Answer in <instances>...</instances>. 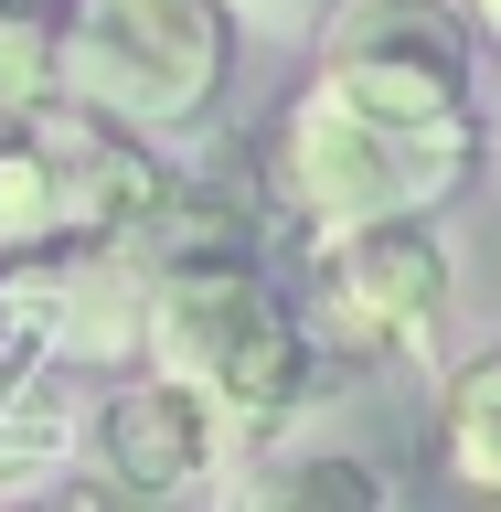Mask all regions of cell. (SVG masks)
<instances>
[{
  "mask_svg": "<svg viewBox=\"0 0 501 512\" xmlns=\"http://www.w3.org/2000/svg\"><path fill=\"white\" fill-rule=\"evenodd\" d=\"M448 310V256L416 214H374V224H331L320 256V331L342 352H416Z\"/></svg>",
  "mask_w": 501,
  "mask_h": 512,
  "instance_id": "cell-5",
  "label": "cell"
},
{
  "mask_svg": "<svg viewBox=\"0 0 501 512\" xmlns=\"http://www.w3.org/2000/svg\"><path fill=\"white\" fill-rule=\"evenodd\" d=\"M470 171V118H395L363 107L320 75L278 128V192L310 224H374V214H427Z\"/></svg>",
  "mask_w": 501,
  "mask_h": 512,
  "instance_id": "cell-1",
  "label": "cell"
},
{
  "mask_svg": "<svg viewBox=\"0 0 501 512\" xmlns=\"http://www.w3.org/2000/svg\"><path fill=\"white\" fill-rule=\"evenodd\" d=\"M246 491H256V502H384L395 470H374V459H331V448H288V459H256Z\"/></svg>",
  "mask_w": 501,
  "mask_h": 512,
  "instance_id": "cell-11",
  "label": "cell"
},
{
  "mask_svg": "<svg viewBox=\"0 0 501 512\" xmlns=\"http://www.w3.org/2000/svg\"><path fill=\"white\" fill-rule=\"evenodd\" d=\"M224 86V11L214 0H75L64 22V96L96 118L171 128Z\"/></svg>",
  "mask_w": 501,
  "mask_h": 512,
  "instance_id": "cell-3",
  "label": "cell"
},
{
  "mask_svg": "<svg viewBox=\"0 0 501 512\" xmlns=\"http://www.w3.org/2000/svg\"><path fill=\"white\" fill-rule=\"evenodd\" d=\"M480 22H491V32H501V0H480Z\"/></svg>",
  "mask_w": 501,
  "mask_h": 512,
  "instance_id": "cell-14",
  "label": "cell"
},
{
  "mask_svg": "<svg viewBox=\"0 0 501 512\" xmlns=\"http://www.w3.org/2000/svg\"><path fill=\"white\" fill-rule=\"evenodd\" d=\"M150 278H160V256H139L128 235H75V256H54L11 288L32 299V320L64 352H128L150 331Z\"/></svg>",
  "mask_w": 501,
  "mask_h": 512,
  "instance_id": "cell-7",
  "label": "cell"
},
{
  "mask_svg": "<svg viewBox=\"0 0 501 512\" xmlns=\"http://www.w3.org/2000/svg\"><path fill=\"white\" fill-rule=\"evenodd\" d=\"M320 75L395 118H470V11L459 0H342Z\"/></svg>",
  "mask_w": 501,
  "mask_h": 512,
  "instance_id": "cell-4",
  "label": "cell"
},
{
  "mask_svg": "<svg viewBox=\"0 0 501 512\" xmlns=\"http://www.w3.org/2000/svg\"><path fill=\"white\" fill-rule=\"evenodd\" d=\"M438 438H448V470H459V480L501 491V352H480L470 374L448 384V416H438Z\"/></svg>",
  "mask_w": 501,
  "mask_h": 512,
  "instance_id": "cell-10",
  "label": "cell"
},
{
  "mask_svg": "<svg viewBox=\"0 0 501 512\" xmlns=\"http://www.w3.org/2000/svg\"><path fill=\"white\" fill-rule=\"evenodd\" d=\"M64 75V43L54 22L32 11V0H0V118H22V107H43Z\"/></svg>",
  "mask_w": 501,
  "mask_h": 512,
  "instance_id": "cell-13",
  "label": "cell"
},
{
  "mask_svg": "<svg viewBox=\"0 0 501 512\" xmlns=\"http://www.w3.org/2000/svg\"><path fill=\"white\" fill-rule=\"evenodd\" d=\"M32 139H43V160H54L64 235H139V224L160 214V192H171V171L139 150V128L96 118L86 96H64L54 118H32Z\"/></svg>",
  "mask_w": 501,
  "mask_h": 512,
  "instance_id": "cell-6",
  "label": "cell"
},
{
  "mask_svg": "<svg viewBox=\"0 0 501 512\" xmlns=\"http://www.w3.org/2000/svg\"><path fill=\"white\" fill-rule=\"evenodd\" d=\"M64 235V192H54V160H43V139H0V256L11 246H54Z\"/></svg>",
  "mask_w": 501,
  "mask_h": 512,
  "instance_id": "cell-12",
  "label": "cell"
},
{
  "mask_svg": "<svg viewBox=\"0 0 501 512\" xmlns=\"http://www.w3.org/2000/svg\"><path fill=\"white\" fill-rule=\"evenodd\" d=\"M150 352H160V374L203 384L235 427L288 406L299 374H310V342H299L288 299L235 256H192V267L150 278Z\"/></svg>",
  "mask_w": 501,
  "mask_h": 512,
  "instance_id": "cell-2",
  "label": "cell"
},
{
  "mask_svg": "<svg viewBox=\"0 0 501 512\" xmlns=\"http://www.w3.org/2000/svg\"><path fill=\"white\" fill-rule=\"evenodd\" d=\"M224 427H235V416H224L203 384L160 374V384H139V395L107 406L96 448H107V480H128V491H182V480H203L224 459Z\"/></svg>",
  "mask_w": 501,
  "mask_h": 512,
  "instance_id": "cell-8",
  "label": "cell"
},
{
  "mask_svg": "<svg viewBox=\"0 0 501 512\" xmlns=\"http://www.w3.org/2000/svg\"><path fill=\"white\" fill-rule=\"evenodd\" d=\"M64 438V363L22 288H0V470H22Z\"/></svg>",
  "mask_w": 501,
  "mask_h": 512,
  "instance_id": "cell-9",
  "label": "cell"
}]
</instances>
